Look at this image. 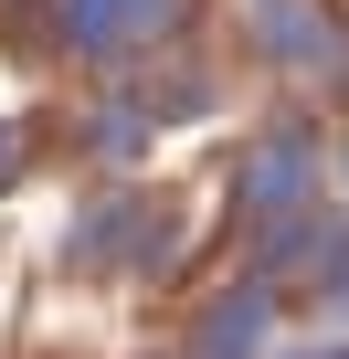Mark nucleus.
Instances as JSON below:
<instances>
[{"instance_id":"1","label":"nucleus","mask_w":349,"mask_h":359,"mask_svg":"<svg viewBox=\"0 0 349 359\" xmlns=\"http://www.w3.org/2000/svg\"><path fill=\"white\" fill-rule=\"evenodd\" d=\"M11 158H22V137H11V127H0V180H11Z\"/></svg>"}]
</instances>
